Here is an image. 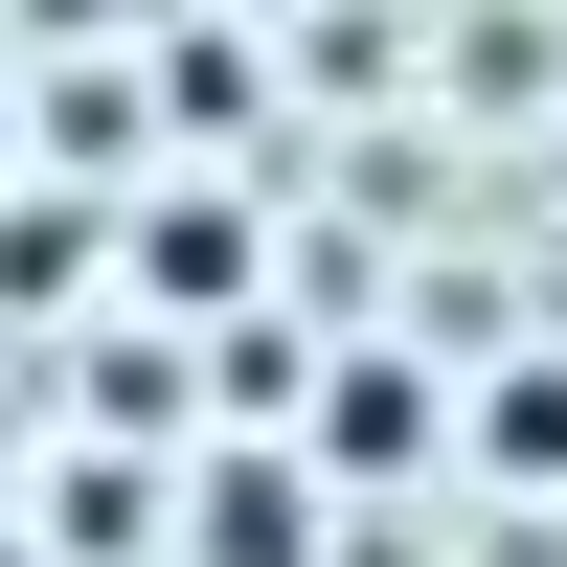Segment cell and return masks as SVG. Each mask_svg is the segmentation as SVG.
I'll use <instances>...</instances> for the list:
<instances>
[{"label":"cell","instance_id":"cell-1","mask_svg":"<svg viewBox=\"0 0 567 567\" xmlns=\"http://www.w3.org/2000/svg\"><path fill=\"white\" fill-rule=\"evenodd\" d=\"M114 272H159V296H250V227H227V205H159V227H114Z\"/></svg>","mask_w":567,"mask_h":567},{"label":"cell","instance_id":"cell-2","mask_svg":"<svg viewBox=\"0 0 567 567\" xmlns=\"http://www.w3.org/2000/svg\"><path fill=\"white\" fill-rule=\"evenodd\" d=\"M477 454H499V477H567V363H523V386H477Z\"/></svg>","mask_w":567,"mask_h":567},{"label":"cell","instance_id":"cell-3","mask_svg":"<svg viewBox=\"0 0 567 567\" xmlns=\"http://www.w3.org/2000/svg\"><path fill=\"white\" fill-rule=\"evenodd\" d=\"M0 136H23V91H0Z\"/></svg>","mask_w":567,"mask_h":567},{"label":"cell","instance_id":"cell-4","mask_svg":"<svg viewBox=\"0 0 567 567\" xmlns=\"http://www.w3.org/2000/svg\"><path fill=\"white\" fill-rule=\"evenodd\" d=\"M0 567H23V523H0Z\"/></svg>","mask_w":567,"mask_h":567}]
</instances>
